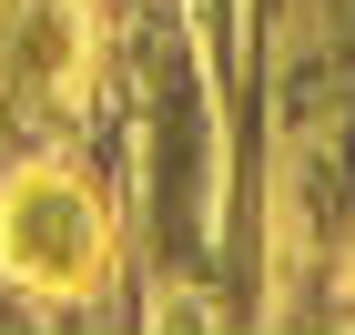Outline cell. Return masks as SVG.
Wrapping results in <instances>:
<instances>
[{
    "label": "cell",
    "mask_w": 355,
    "mask_h": 335,
    "mask_svg": "<svg viewBox=\"0 0 355 335\" xmlns=\"http://www.w3.org/2000/svg\"><path fill=\"white\" fill-rule=\"evenodd\" d=\"M0 244L41 284H92V264H102V234H92V214H82L71 183H21L10 214H0Z\"/></svg>",
    "instance_id": "cell-1"
}]
</instances>
